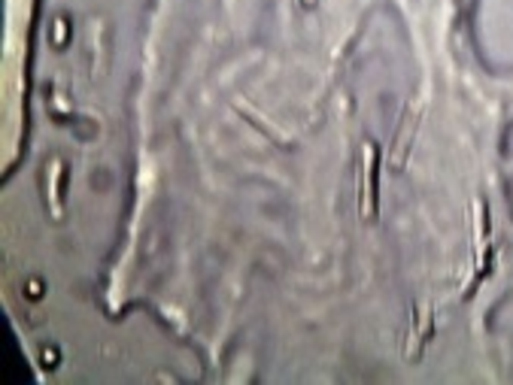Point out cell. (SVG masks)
Returning a JSON list of instances; mask_svg holds the SVG:
<instances>
[{
	"mask_svg": "<svg viewBox=\"0 0 513 385\" xmlns=\"http://www.w3.org/2000/svg\"><path fill=\"white\" fill-rule=\"evenodd\" d=\"M362 215L377 219V146L365 143L362 149Z\"/></svg>",
	"mask_w": 513,
	"mask_h": 385,
	"instance_id": "1",
	"label": "cell"
},
{
	"mask_svg": "<svg viewBox=\"0 0 513 385\" xmlns=\"http://www.w3.org/2000/svg\"><path fill=\"white\" fill-rule=\"evenodd\" d=\"M413 134H416V125H413V121H410V115H404L401 130H398V158H395V164H398V167L404 164V155H407V149H410Z\"/></svg>",
	"mask_w": 513,
	"mask_h": 385,
	"instance_id": "2",
	"label": "cell"
}]
</instances>
